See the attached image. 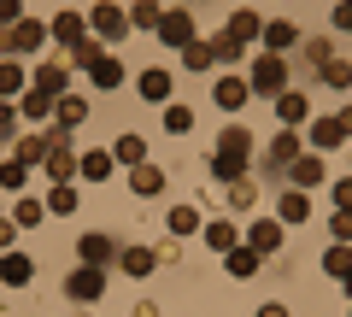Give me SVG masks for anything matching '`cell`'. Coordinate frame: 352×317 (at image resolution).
Instances as JSON below:
<instances>
[{
	"instance_id": "6da1fadb",
	"label": "cell",
	"mask_w": 352,
	"mask_h": 317,
	"mask_svg": "<svg viewBox=\"0 0 352 317\" xmlns=\"http://www.w3.org/2000/svg\"><path fill=\"white\" fill-rule=\"evenodd\" d=\"M76 65H82V71L94 76V89H118V83H124V59L100 53L94 41H76Z\"/></svg>"
},
{
	"instance_id": "7a4b0ae2",
	"label": "cell",
	"mask_w": 352,
	"mask_h": 317,
	"mask_svg": "<svg viewBox=\"0 0 352 317\" xmlns=\"http://www.w3.org/2000/svg\"><path fill=\"white\" fill-rule=\"evenodd\" d=\"M65 294H71L76 305H94L106 294V270L100 265H82V270H71V276H65Z\"/></svg>"
},
{
	"instance_id": "3957f363",
	"label": "cell",
	"mask_w": 352,
	"mask_h": 317,
	"mask_svg": "<svg viewBox=\"0 0 352 317\" xmlns=\"http://www.w3.org/2000/svg\"><path fill=\"white\" fill-rule=\"evenodd\" d=\"M41 135H47V159H41V165H47V177H71L76 171V153H71V141H65V129H41Z\"/></svg>"
},
{
	"instance_id": "277c9868",
	"label": "cell",
	"mask_w": 352,
	"mask_h": 317,
	"mask_svg": "<svg viewBox=\"0 0 352 317\" xmlns=\"http://www.w3.org/2000/svg\"><path fill=\"white\" fill-rule=\"evenodd\" d=\"M352 135V106H346V112H340V118H317V124H311V147H340V141H346Z\"/></svg>"
},
{
	"instance_id": "5b68a950",
	"label": "cell",
	"mask_w": 352,
	"mask_h": 317,
	"mask_svg": "<svg viewBox=\"0 0 352 317\" xmlns=\"http://www.w3.org/2000/svg\"><path fill=\"white\" fill-rule=\"evenodd\" d=\"M282 83H288V65H282V53H264V59L252 65V89H258V94H282Z\"/></svg>"
},
{
	"instance_id": "8992f818",
	"label": "cell",
	"mask_w": 352,
	"mask_h": 317,
	"mask_svg": "<svg viewBox=\"0 0 352 317\" xmlns=\"http://www.w3.org/2000/svg\"><path fill=\"white\" fill-rule=\"evenodd\" d=\"M247 153H252V135H247L241 124H229L223 135H217V153H212V159H235V165L247 171Z\"/></svg>"
},
{
	"instance_id": "52a82bcc",
	"label": "cell",
	"mask_w": 352,
	"mask_h": 317,
	"mask_svg": "<svg viewBox=\"0 0 352 317\" xmlns=\"http://www.w3.org/2000/svg\"><path fill=\"white\" fill-rule=\"evenodd\" d=\"M159 36L170 41V47H188V41H194V18H188V6L164 12V18H159Z\"/></svg>"
},
{
	"instance_id": "ba28073f",
	"label": "cell",
	"mask_w": 352,
	"mask_h": 317,
	"mask_svg": "<svg viewBox=\"0 0 352 317\" xmlns=\"http://www.w3.org/2000/svg\"><path fill=\"white\" fill-rule=\"evenodd\" d=\"M88 18H94V30H100L106 41H118V36H129V12H118L112 0H100V6H94V12H88Z\"/></svg>"
},
{
	"instance_id": "9c48e42d",
	"label": "cell",
	"mask_w": 352,
	"mask_h": 317,
	"mask_svg": "<svg viewBox=\"0 0 352 317\" xmlns=\"http://www.w3.org/2000/svg\"><path fill=\"white\" fill-rule=\"evenodd\" d=\"M41 41H47V24H36V18H24V24L6 30V47H12V53H36Z\"/></svg>"
},
{
	"instance_id": "30bf717a",
	"label": "cell",
	"mask_w": 352,
	"mask_h": 317,
	"mask_svg": "<svg viewBox=\"0 0 352 317\" xmlns=\"http://www.w3.org/2000/svg\"><path fill=\"white\" fill-rule=\"evenodd\" d=\"M53 36H59L65 47H76V41H88V18L82 12H59L53 18Z\"/></svg>"
},
{
	"instance_id": "8fae6325",
	"label": "cell",
	"mask_w": 352,
	"mask_h": 317,
	"mask_svg": "<svg viewBox=\"0 0 352 317\" xmlns=\"http://www.w3.org/2000/svg\"><path fill=\"white\" fill-rule=\"evenodd\" d=\"M247 241H252V253H276V247H282V223H276V217H258Z\"/></svg>"
},
{
	"instance_id": "7c38bea8",
	"label": "cell",
	"mask_w": 352,
	"mask_h": 317,
	"mask_svg": "<svg viewBox=\"0 0 352 317\" xmlns=\"http://www.w3.org/2000/svg\"><path fill=\"white\" fill-rule=\"evenodd\" d=\"M30 276H36V265H30L24 253H6V259H0V282H6V288H24Z\"/></svg>"
},
{
	"instance_id": "4fadbf2b",
	"label": "cell",
	"mask_w": 352,
	"mask_h": 317,
	"mask_svg": "<svg viewBox=\"0 0 352 317\" xmlns=\"http://www.w3.org/2000/svg\"><path fill=\"white\" fill-rule=\"evenodd\" d=\"M112 165H118L112 153H76V171H82L88 182H106V177H112Z\"/></svg>"
},
{
	"instance_id": "5bb4252c",
	"label": "cell",
	"mask_w": 352,
	"mask_h": 317,
	"mask_svg": "<svg viewBox=\"0 0 352 317\" xmlns=\"http://www.w3.org/2000/svg\"><path fill=\"white\" fill-rule=\"evenodd\" d=\"M76 253H82V265H106L118 247H112V235H82V241H76Z\"/></svg>"
},
{
	"instance_id": "9a60e30c",
	"label": "cell",
	"mask_w": 352,
	"mask_h": 317,
	"mask_svg": "<svg viewBox=\"0 0 352 317\" xmlns=\"http://www.w3.org/2000/svg\"><path fill=\"white\" fill-rule=\"evenodd\" d=\"M317 76H323L329 89H346V83H352V65H340L335 53H317Z\"/></svg>"
},
{
	"instance_id": "2e32d148",
	"label": "cell",
	"mask_w": 352,
	"mask_h": 317,
	"mask_svg": "<svg viewBox=\"0 0 352 317\" xmlns=\"http://www.w3.org/2000/svg\"><path fill=\"white\" fill-rule=\"evenodd\" d=\"M112 159H124L129 171H135V165H147V141H141V135H118V147H112Z\"/></svg>"
},
{
	"instance_id": "e0dca14e",
	"label": "cell",
	"mask_w": 352,
	"mask_h": 317,
	"mask_svg": "<svg viewBox=\"0 0 352 317\" xmlns=\"http://www.w3.org/2000/svg\"><path fill=\"white\" fill-rule=\"evenodd\" d=\"M258 36H264V47H270V53H288L294 41H300V30H294V24H264Z\"/></svg>"
},
{
	"instance_id": "ac0fdd59",
	"label": "cell",
	"mask_w": 352,
	"mask_h": 317,
	"mask_svg": "<svg viewBox=\"0 0 352 317\" xmlns=\"http://www.w3.org/2000/svg\"><path fill=\"white\" fill-rule=\"evenodd\" d=\"M53 118H59V129H76L88 118V106L76 100V94H59V106H53Z\"/></svg>"
},
{
	"instance_id": "d6986e66",
	"label": "cell",
	"mask_w": 352,
	"mask_h": 317,
	"mask_svg": "<svg viewBox=\"0 0 352 317\" xmlns=\"http://www.w3.org/2000/svg\"><path fill=\"white\" fill-rule=\"evenodd\" d=\"M276 112H282V124H305V112H311V106H305V94H276Z\"/></svg>"
},
{
	"instance_id": "ffe728a7",
	"label": "cell",
	"mask_w": 352,
	"mask_h": 317,
	"mask_svg": "<svg viewBox=\"0 0 352 317\" xmlns=\"http://www.w3.org/2000/svg\"><path fill=\"white\" fill-rule=\"evenodd\" d=\"M24 118H36V124H47V112H53V94H41V89H24V106H18Z\"/></svg>"
},
{
	"instance_id": "44dd1931",
	"label": "cell",
	"mask_w": 352,
	"mask_h": 317,
	"mask_svg": "<svg viewBox=\"0 0 352 317\" xmlns=\"http://www.w3.org/2000/svg\"><path fill=\"white\" fill-rule=\"evenodd\" d=\"M323 270H329V276H352V247L335 241V247L323 253Z\"/></svg>"
},
{
	"instance_id": "7402d4cb",
	"label": "cell",
	"mask_w": 352,
	"mask_h": 317,
	"mask_svg": "<svg viewBox=\"0 0 352 317\" xmlns=\"http://www.w3.org/2000/svg\"><path fill=\"white\" fill-rule=\"evenodd\" d=\"M129 188H135V194H159V188H164V171H159V165H135Z\"/></svg>"
},
{
	"instance_id": "603a6c76",
	"label": "cell",
	"mask_w": 352,
	"mask_h": 317,
	"mask_svg": "<svg viewBox=\"0 0 352 317\" xmlns=\"http://www.w3.org/2000/svg\"><path fill=\"white\" fill-rule=\"evenodd\" d=\"M170 94V71H141V100H164Z\"/></svg>"
},
{
	"instance_id": "cb8c5ba5",
	"label": "cell",
	"mask_w": 352,
	"mask_h": 317,
	"mask_svg": "<svg viewBox=\"0 0 352 317\" xmlns=\"http://www.w3.org/2000/svg\"><path fill=\"white\" fill-rule=\"evenodd\" d=\"M217 106H247V83H241V76H223V83H217Z\"/></svg>"
},
{
	"instance_id": "d4e9b609",
	"label": "cell",
	"mask_w": 352,
	"mask_h": 317,
	"mask_svg": "<svg viewBox=\"0 0 352 317\" xmlns=\"http://www.w3.org/2000/svg\"><path fill=\"white\" fill-rule=\"evenodd\" d=\"M153 265H159V253H153V247H129V253H124V270H129V276H147Z\"/></svg>"
},
{
	"instance_id": "484cf974",
	"label": "cell",
	"mask_w": 352,
	"mask_h": 317,
	"mask_svg": "<svg viewBox=\"0 0 352 317\" xmlns=\"http://www.w3.org/2000/svg\"><path fill=\"white\" fill-rule=\"evenodd\" d=\"M36 89L41 94H65V65H36Z\"/></svg>"
},
{
	"instance_id": "4316f807",
	"label": "cell",
	"mask_w": 352,
	"mask_h": 317,
	"mask_svg": "<svg viewBox=\"0 0 352 317\" xmlns=\"http://www.w3.org/2000/svg\"><path fill=\"white\" fill-rule=\"evenodd\" d=\"M182 59H188V71H206V65H217V47H212V41H188Z\"/></svg>"
},
{
	"instance_id": "83f0119b",
	"label": "cell",
	"mask_w": 352,
	"mask_h": 317,
	"mask_svg": "<svg viewBox=\"0 0 352 317\" xmlns=\"http://www.w3.org/2000/svg\"><path fill=\"white\" fill-rule=\"evenodd\" d=\"M223 270H229V276H241V282H247L252 270H258V253H241V247H235V253H223Z\"/></svg>"
},
{
	"instance_id": "f1b7e54d",
	"label": "cell",
	"mask_w": 352,
	"mask_h": 317,
	"mask_svg": "<svg viewBox=\"0 0 352 317\" xmlns=\"http://www.w3.org/2000/svg\"><path fill=\"white\" fill-rule=\"evenodd\" d=\"M47 159V135H24L18 141V165H41Z\"/></svg>"
},
{
	"instance_id": "f546056e",
	"label": "cell",
	"mask_w": 352,
	"mask_h": 317,
	"mask_svg": "<svg viewBox=\"0 0 352 317\" xmlns=\"http://www.w3.org/2000/svg\"><path fill=\"white\" fill-rule=\"evenodd\" d=\"M294 182H300V188H311V182H323V159H294Z\"/></svg>"
},
{
	"instance_id": "4dcf8cb0",
	"label": "cell",
	"mask_w": 352,
	"mask_h": 317,
	"mask_svg": "<svg viewBox=\"0 0 352 317\" xmlns=\"http://www.w3.org/2000/svg\"><path fill=\"white\" fill-rule=\"evenodd\" d=\"M282 217H288V223H305V217H311V200H305L300 188H294V194H282Z\"/></svg>"
},
{
	"instance_id": "1f68e13d",
	"label": "cell",
	"mask_w": 352,
	"mask_h": 317,
	"mask_svg": "<svg viewBox=\"0 0 352 317\" xmlns=\"http://www.w3.org/2000/svg\"><path fill=\"white\" fill-rule=\"evenodd\" d=\"M24 94V71L18 65H0V100H18Z\"/></svg>"
},
{
	"instance_id": "d6a6232c",
	"label": "cell",
	"mask_w": 352,
	"mask_h": 317,
	"mask_svg": "<svg viewBox=\"0 0 352 317\" xmlns=\"http://www.w3.org/2000/svg\"><path fill=\"white\" fill-rule=\"evenodd\" d=\"M159 18H164V6H159V0H141L135 12H129V24H141V30H159Z\"/></svg>"
},
{
	"instance_id": "836d02e7",
	"label": "cell",
	"mask_w": 352,
	"mask_h": 317,
	"mask_svg": "<svg viewBox=\"0 0 352 317\" xmlns=\"http://www.w3.org/2000/svg\"><path fill=\"white\" fill-rule=\"evenodd\" d=\"M270 159H276V171H282V165H294V159H300V141H294L288 129H282V135H276V147H270Z\"/></svg>"
},
{
	"instance_id": "e575fe53",
	"label": "cell",
	"mask_w": 352,
	"mask_h": 317,
	"mask_svg": "<svg viewBox=\"0 0 352 317\" xmlns=\"http://www.w3.org/2000/svg\"><path fill=\"white\" fill-rule=\"evenodd\" d=\"M170 229H176V235H194V229H200V212H194V206H176V212H170Z\"/></svg>"
},
{
	"instance_id": "d590c367",
	"label": "cell",
	"mask_w": 352,
	"mask_h": 317,
	"mask_svg": "<svg viewBox=\"0 0 352 317\" xmlns=\"http://www.w3.org/2000/svg\"><path fill=\"white\" fill-rule=\"evenodd\" d=\"M47 212H59V217H71V212H76V194L65 188V182H59V188L47 194Z\"/></svg>"
},
{
	"instance_id": "8d00e7d4",
	"label": "cell",
	"mask_w": 352,
	"mask_h": 317,
	"mask_svg": "<svg viewBox=\"0 0 352 317\" xmlns=\"http://www.w3.org/2000/svg\"><path fill=\"white\" fill-rule=\"evenodd\" d=\"M206 241H212L217 253H229V247H235V223H212V229H206Z\"/></svg>"
},
{
	"instance_id": "74e56055",
	"label": "cell",
	"mask_w": 352,
	"mask_h": 317,
	"mask_svg": "<svg viewBox=\"0 0 352 317\" xmlns=\"http://www.w3.org/2000/svg\"><path fill=\"white\" fill-rule=\"evenodd\" d=\"M164 129H170V135H182V129H194V112H188V106H170V112H164Z\"/></svg>"
},
{
	"instance_id": "f35d334b",
	"label": "cell",
	"mask_w": 352,
	"mask_h": 317,
	"mask_svg": "<svg viewBox=\"0 0 352 317\" xmlns=\"http://www.w3.org/2000/svg\"><path fill=\"white\" fill-rule=\"evenodd\" d=\"M12 223H18V229H30V223H41V200H18V212H12Z\"/></svg>"
},
{
	"instance_id": "ab89813d",
	"label": "cell",
	"mask_w": 352,
	"mask_h": 317,
	"mask_svg": "<svg viewBox=\"0 0 352 317\" xmlns=\"http://www.w3.org/2000/svg\"><path fill=\"white\" fill-rule=\"evenodd\" d=\"M229 206H235V212H241V206H252V182H247V177L229 182Z\"/></svg>"
},
{
	"instance_id": "60d3db41",
	"label": "cell",
	"mask_w": 352,
	"mask_h": 317,
	"mask_svg": "<svg viewBox=\"0 0 352 317\" xmlns=\"http://www.w3.org/2000/svg\"><path fill=\"white\" fill-rule=\"evenodd\" d=\"M24 171L30 165H18V159H12V165H0V188H24Z\"/></svg>"
},
{
	"instance_id": "b9f144b4",
	"label": "cell",
	"mask_w": 352,
	"mask_h": 317,
	"mask_svg": "<svg viewBox=\"0 0 352 317\" xmlns=\"http://www.w3.org/2000/svg\"><path fill=\"white\" fill-rule=\"evenodd\" d=\"M12 129H18V106H12V100H0V141L12 135Z\"/></svg>"
},
{
	"instance_id": "7bdbcfd3",
	"label": "cell",
	"mask_w": 352,
	"mask_h": 317,
	"mask_svg": "<svg viewBox=\"0 0 352 317\" xmlns=\"http://www.w3.org/2000/svg\"><path fill=\"white\" fill-rule=\"evenodd\" d=\"M335 206H340V212H352V177L335 182Z\"/></svg>"
},
{
	"instance_id": "ee69618b",
	"label": "cell",
	"mask_w": 352,
	"mask_h": 317,
	"mask_svg": "<svg viewBox=\"0 0 352 317\" xmlns=\"http://www.w3.org/2000/svg\"><path fill=\"white\" fill-rule=\"evenodd\" d=\"M335 235H340V241H352V212H335Z\"/></svg>"
},
{
	"instance_id": "f6af8a7d",
	"label": "cell",
	"mask_w": 352,
	"mask_h": 317,
	"mask_svg": "<svg viewBox=\"0 0 352 317\" xmlns=\"http://www.w3.org/2000/svg\"><path fill=\"white\" fill-rule=\"evenodd\" d=\"M12 235H18V223H12V217H0V253L12 247Z\"/></svg>"
},
{
	"instance_id": "bcb514c9",
	"label": "cell",
	"mask_w": 352,
	"mask_h": 317,
	"mask_svg": "<svg viewBox=\"0 0 352 317\" xmlns=\"http://www.w3.org/2000/svg\"><path fill=\"white\" fill-rule=\"evenodd\" d=\"M335 24H340V30H352V0H340V6H335Z\"/></svg>"
},
{
	"instance_id": "7dc6e473",
	"label": "cell",
	"mask_w": 352,
	"mask_h": 317,
	"mask_svg": "<svg viewBox=\"0 0 352 317\" xmlns=\"http://www.w3.org/2000/svg\"><path fill=\"white\" fill-rule=\"evenodd\" d=\"M18 18V0H0V24H12Z\"/></svg>"
},
{
	"instance_id": "c3c4849f",
	"label": "cell",
	"mask_w": 352,
	"mask_h": 317,
	"mask_svg": "<svg viewBox=\"0 0 352 317\" xmlns=\"http://www.w3.org/2000/svg\"><path fill=\"white\" fill-rule=\"evenodd\" d=\"M258 317H288V305H276V300H270V305H264Z\"/></svg>"
},
{
	"instance_id": "681fc988",
	"label": "cell",
	"mask_w": 352,
	"mask_h": 317,
	"mask_svg": "<svg viewBox=\"0 0 352 317\" xmlns=\"http://www.w3.org/2000/svg\"><path fill=\"white\" fill-rule=\"evenodd\" d=\"M346 294H352V276H346Z\"/></svg>"
}]
</instances>
